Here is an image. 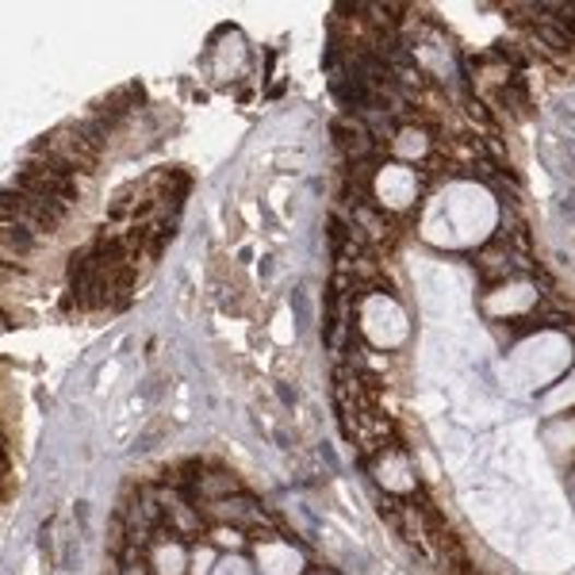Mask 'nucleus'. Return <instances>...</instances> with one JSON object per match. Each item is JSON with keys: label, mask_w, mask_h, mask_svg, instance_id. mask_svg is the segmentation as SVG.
Returning <instances> with one entry per match:
<instances>
[{"label": "nucleus", "mask_w": 575, "mask_h": 575, "mask_svg": "<svg viewBox=\"0 0 575 575\" xmlns=\"http://www.w3.org/2000/svg\"><path fill=\"white\" fill-rule=\"evenodd\" d=\"M361 327H365V338L380 350H396V345L407 342L411 327H407V315L399 312V304H391L388 296H368L365 312H361Z\"/></svg>", "instance_id": "1"}, {"label": "nucleus", "mask_w": 575, "mask_h": 575, "mask_svg": "<svg viewBox=\"0 0 575 575\" xmlns=\"http://www.w3.org/2000/svg\"><path fill=\"white\" fill-rule=\"evenodd\" d=\"M537 307V288L526 280H506L483 300V312L495 315V319H511V315H529Z\"/></svg>", "instance_id": "2"}, {"label": "nucleus", "mask_w": 575, "mask_h": 575, "mask_svg": "<svg viewBox=\"0 0 575 575\" xmlns=\"http://www.w3.org/2000/svg\"><path fill=\"white\" fill-rule=\"evenodd\" d=\"M414 192H419V177L403 165H384L376 173V196L388 211H403L414 200Z\"/></svg>", "instance_id": "3"}, {"label": "nucleus", "mask_w": 575, "mask_h": 575, "mask_svg": "<svg viewBox=\"0 0 575 575\" xmlns=\"http://www.w3.org/2000/svg\"><path fill=\"white\" fill-rule=\"evenodd\" d=\"M373 476H376V483H384V488L396 491V495L414 491V472H411V465H407V457L399 449H380V453H376Z\"/></svg>", "instance_id": "4"}, {"label": "nucleus", "mask_w": 575, "mask_h": 575, "mask_svg": "<svg viewBox=\"0 0 575 575\" xmlns=\"http://www.w3.org/2000/svg\"><path fill=\"white\" fill-rule=\"evenodd\" d=\"M211 518L223 521V526H234V529H246V526H261L265 514L261 506L254 503V498H246L238 491V495H226V498H215V503H208Z\"/></svg>", "instance_id": "5"}, {"label": "nucleus", "mask_w": 575, "mask_h": 575, "mask_svg": "<svg viewBox=\"0 0 575 575\" xmlns=\"http://www.w3.org/2000/svg\"><path fill=\"white\" fill-rule=\"evenodd\" d=\"M257 564H261L265 575H300L304 572V556H300V549H292V544H284V541L257 544Z\"/></svg>", "instance_id": "6"}, {"label": "nucleus", "mask_w": 575, "mask_h": 575, "mask_svg": "<svg viewBox=\"0 0 575 575\" xmlns=\"http://www.w3.org/2000/svg\"><path fill=\"white\" fill-rule=\"evenodd\" d=\"M154 575H188V552L180 541L154 544Z\"/></svg>", "instance_id": "7"}, {"label": "nucleus", "mask_w": 575, "mask_h": 575, "mask_svg": "<svg viewBox=\"0 0 575 575\" xmlns=\"http://www.w3.org/2000/svg\"><path fill=\"white\" fill-rule=\"evenodd\" d=\"M391 150H396L399 157H426V150H430V139L422 134V127H403V131L396 134V142H391Z\"/></svg>", "instance_id": "8"}, {"label": "nucleus", "mask_w": 575, "mask_h": 575, "mask_svg": "<svg viewBox=\"0 0 575 575\" xmlns=\"http://www.w3.org/2000/svg\"><path fill=\"white\" fill-rule=\"evenodd\" d=\"M575 403V373L567 376L564 384H560V388H552L549 396H544V411H564V407H572Z\"/></svg>", "instance_id": "9"}, {"label": "nucleus", "mask_w": 575, "mask_h": 575, "mask_svg": "<svg viewBox=\"0 0 575 575\" xmlns=\"http://www.w3.org/2000/svg\"><path fill=\"white\" fill-rule=\"evenodd\" d=\"M208 572H215V552L208 544H200L192 552V560H188V575H208Z\"/></svg>", "instance_id": "10"}, {"label": "nucleus", "mask_w": 575, "mask_h": 575, "mask_svg": "<svg viewBox=\"0 0 575 575\" xmlns=\"http://www.w3.org/2000/svg\"><path fill=\"white\" fill-rule=\"evenodd\" d=\"M211 575H254V564H249V560H242L238 552H234V556L219 560L215 572H211Z\"/></svg>", "instance_id": "11"}, {"label": "nucleus", "mask_w": 575, "mask_h": 575, "mask_svg": "<svg viewBox=\"0 0 575 575\" xmlns=\"http://www.w3.org/2000/svg\"><path fill=\"white\" fill-rule=\"evenodd\" d=\"M215 541L223 544V549H242V529H234V526H223V529H215Z\"/></svg>", "instance_id": "12"}, {"label": "nucleus", "mask_w": 575, "mask_h": 575, "mask_svg": "<svg viewBox=\"0 0 575 575\" xmlns=\"http://www.w3.org/2000/svg\"><path fill=\"white\" fill-rule=\"evenodd\" d=\"M124 575H146V567H142V564H127Z\"/></svg>", "instance_id": "13"}, {"label": "nucleus", "mask_w": 575, "mask_h": 575, "mask_svg": "<svg viewBox=\"0 0 575 575\" xmlns=\"http://www.w3.org/2000/svg\"><path fill=\"white\" fill-rule=\"evenodd\" d=\"M564 215H567V219H575V200H572V196H567V200H564Z\"/></svg>", "instance_id": "14"}]
</instances>
